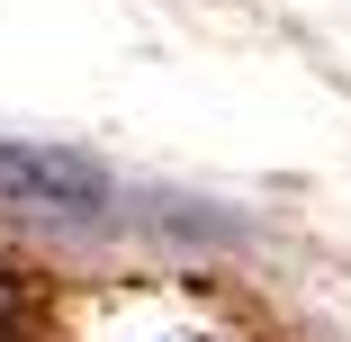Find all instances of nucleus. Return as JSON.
<instances>
[{"instance_id": "1", "label": "nucleus", "mask_w": 351, "mask_h": 342, "mask_svg": "<svg viewBox=\"0 0 351 342\" xmlns=\"http://www.w3.org/2000/svg\"><path fill=\"white\" fill-rule=\"evenodd\" d=\"M0 189L27 198V208H99L108 171L90 154H63V145H0Z\"/></svg>"}]
</instances>
